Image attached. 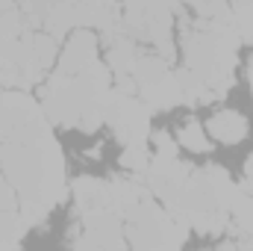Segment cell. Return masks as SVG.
<instances>
[{"instance_id": "cell-8", "label": "cell", "mask_w": 253, "mask_h": 251, "mask_svg": "<svg viewBox=\"0 0 253 251\" xmlns=\"http://www.w3.org/2000/svg\"><path fill=\"white\" fill-rule=\"evenodd\" d=\"M209 133L221 142V145H236L248 136V119L233 113V110H221L209 119Z\"/></svg>"}, {"instance_id": "cell-7", "label": "cell", "mask_w": 253, "mask_h": 251, "mask_svg": "<svg viewBox=\"0 0 253 251\" xmlns=\"http://www.w3.org/2000/svg\"><path fill=\"white\" fill-rule=\"evenodd\" d=\"M94 63H100L97 60V36L91 30H74L71 39L65 42V48H62L56 74H62V77H80Z\"/></svg>"}, {"instance_id": "cell-13", "label": "cell", "mask_w": 253, "mask_h": 251, "mask_svg": "<svg viewBox=\"0 0 253 251\" xmlns=\"http://www.w3.org/2000/svg\"><path fill=\"white\" fill-rule=\"evenodd\" d=\"M236 251H253V237L251 240H242V243L236 246Z\"/></svg>"}, {"instance_id": "cell-9", "label": "cell", "mask_w": 253, "mask_h": 251, "mask_svg": "<svg viewBox=\"0 0 253 251\" xmlns=\"http://www.w3.org/2000/svg\"><path fill=\"white\" fill-rule=\"evenodd\" d=\"M177 142H180L183 148L194 151V154H209V151H212V142L206 139V133H203V127L197 125V119H189L186 125L180 127Z\"/></svg>"}, {"instance_id": "cell-11", "label": "cell", "mask_w": 253, "mask_h": 251, "mask_svg": "<svg viewBox=\"0 0 253 251\" xmlns=\"http://www.w3.org/2000/svg\"><path fill=\"white\" fill-rule=\"evenodd\" d=\"M153 148H156L153 157H177V142H174L171 133H165V130H156V133H153Z\"/></svg>"}, {"instance_id": "cell-5", "label": "cell", "mask_w": 253, "mask_h": 251, "mask_svg": "<svg viewBox=\"0 0 253 251\" xmlns=\"http://www.w3.org/2000/svg\"><path fill=\"white\" fill-rule=\"evenodd\" d=\"M132 83L138 98L153 110H171L177 104H183L180 86H177V74L171 71V65L165 63L162 57L153 54H141V60L132 71Z\"/></svg>"}, {"instance_id": "cell-4", "label": "cell", "mask_w": 253, "mask_h": 251, "mask_svg": "<svg viewBox=\"0 0 253 251\" xmlns=\"http://www.w3.org/2000/svg\"><path fill=\"white\" fill-rule=\"evenodd\" d=\"M124 237L132 251H180L189 228L177 222L165 207L144 198L124 219Z\"/></svg>"}, {"instance_id": "cell-14", "label": "cell", "mask_w": 253, "mask_h": 251, "mask_svg": "<svg viewBox=\"0 0 253 251\" xmlns=\"http://www.w3.org/2000/svg\"><path fill=\"white\" fill-rule=\"evenodd\" d=\"M212 251H236V246H233V243H224L221 249H212Z\"/></svg>"}, {"instance_id": "cell-15", "label": "cell", "mask_w": 253, "mask_h": 251, "mask_svg": "<svg viewBox=\"0 0 253 251\" xmlns=\"http://www.w3.org/2000/svg\"><path fill=\"white\" fill-rule=\"evenodd\" d=\"M248 80H251V89H253V60H251V65H248Z\"/></svg>"}, {"instance_id": "cell-1", "label": "cell", "mask_w": 253, "mask_h": 251, "mask_svg": "<svg viewBox=\"0 0 253 251\" xmlns=\"http://www.w3.org/2000/svg\"><path fill=\"white\" fill-rule=\"evenodd\" d=\"M112 92V71L94 63L80 77L53 74L42 89V113L47 122L94 133L103 125V107Z\"/></svg>"}, {"instance_id": "cell-10", "label": "cell", "mask_w": 253, "mask_h": 251, "mask_svg": "<svg viewBox=\"0 0 253 251\" xmlns=\"http://www.w3.org/2000/svg\"><path fill=\"white\" fill-rule=\"evenodd\" d=\"M150 148L147 145H126L124 151H121V169H126V172H132L135 178H141L144 172H147V166H150Z\"/></svg>"}, {"instance_id": "cell-12", "label": "cell", "mask_w": 253, "mask_h": 251, "mask_svg": "<svg viewBox=\"0 0 253 251\" xmlns=\"http://www.w3.org/2000/svg\"><path fill=\"white\" fill-rule=\"evenodd\" d=\"M242 192L253 198V154L245 160V181H242Z\"/></svg>"}, {"instance_id": "cell-3", "label": "cell", "mask_w": 253, "mask_h": 251, "mask_svg": "<svg viewBox=\"0 0 253 251\" xmlns=\"http://www.w3.org/2000/svg\"><path fill=\"white\" fill-rule=\"evenodd\" d=\"M183 54H186V68L197 74L215 98H224L233 86V71H236V45L215 33L206 24H183Z\"/></svg>"}, {"instance_id": "cell-6", "label": "cell", "mask_w": 253, "mask_h": 251, "mask_svg": "<svg viewBox=\"0 0 253 251\" xmlns=\"http://www.w3.org/2000/svg\"><path fill=\"white\" fill-rule=\"evenodd\" d=\"M103 122L124 142V148L126 145H144L150 136V107L141 98L124 95L112 86L106 107H103Z\"/></svg>"}, {"instance_id": "cell-2", "label": "cell", "mask_w": 253, "mask_h": 251, "mask_svg": "<svg viewBox=\"0 0 253 251\" xmlns=\"http://www.w3.org/2000/svg\"><path fill=\"white\" fill-rule=\"evenodd\" d=\"M242 195H245L242 187H236L221 166H206V169L191 172L186 198H183L186 228L203 237H218L230 231V219Z\"/></svg>"}]
</instances>
